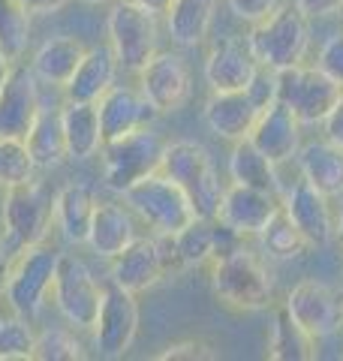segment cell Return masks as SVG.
I'll use <instances>...</instances> for the list:
<instances>
[{
	"instance_id": "8",
	"label": "cell",
	"mask_w": 343,
	"mask_h": 361,
	"mask_svg": "<svg viewBox=\"0 0 343 361\" xmlns=\"http://www.w3.org/2000/svg\"><path fill=\"white\" fill-rule=\"evenodd\" d=\"M160 25L151 9L133 0H118L109 13V45L127 73H139L157 54Z\"/></svg>"
},
{
	"instance_id": "38",
	"label": "cell",
	"mask_w": 343,
	"mask_h": 361,
	"mask_svg": "<svg viewBox=\"0 0 343 361\" xmlns=\"http://www.w3.org/2000/svg\"><path fill=\"white\" fill-rule=\"evenodd\" d=\"M157 358L160 361H214L217 353L208 341H181V343L166 346Z\"/></svg>"
},
{
	"instance_id": "45",
	"label": "cell",
	"mask_w": 343,
	"mask_h": 361,
	"mask_svg": "<svg viewBox=\"0 0 343 361\" xmlns=\"http://www.w3.org/2000/svg\"><path fill=\"white\" fill-rule=\"evenodd\" d=\"M133 4H139L145 9H151L154 16H166V9L172 6V0H133Z\"/></svg>"
},
{
	"instance_id": "23",
	"label": "cell",
	"mask_w": 343,
	"mask_h": 361,
	"mask_svg": "<svg viewBox=\"0 0 343 361\" xmlns=\"http://www.w3.org/2000/svg\"><path fill=\"white\" fill-rule=\"evenodd\" d=\"M301 178H307L311 184L325 193L328 199L343 196V148L328 139L304 142L299 154H295Z\"/></svg>"
},
{
	"instance_id": "46",
	"label": "cell",
	"mask_w": 343,
	"mask_h": 361,
	"mask_svg": "<svg viewBox=\"0 0 343 361\" xmlns=\"http://www.w3.org/2000/svg\"><path fill=\"white\" fill-rule=\"evenodd\" d=\"M9 262H13V256H9L4 247H0V292H4V283H6V274H9Z\"/></svg>"
},
{
	"instance_id": "30",
	"label": "cell",
	"mask_w": 343,
	"mask_h": 361,
	"mask_svg": "<svg viewBox=\"0 0 343 361\" xmlns=\"http://www.w3.org/2000/svg\"><path fill=\"white\" fill-rule=\"evenodd\" d=\"M214 9L217 0H172L166 9V27L169 37L181 49L199 45L214 25Z\"/></svg>"
},
{
	"instance_id": "20",
	"label": "cell",
	"mask_w": 343,
	"mask_h": 361,
	"mask_svg": "<svg viewBox=\"0 0 343 361\" xmlns=\"http://www.w3.org/2000/svg\"><path fill=\"white\" fill-rule=\"evenodd\" d=\"M100 123H102V142L118 139L124 133H133L139 127H151L157 118V109L148 103L142 90L127 85H112L100 97Z\"/></svg>"
},
{
	"instance_id": "44",
	"label": "cell",
	"mask_w": 343,
	"mask_h": 361,
	"mask_svg": "<svg viewBox=\"0 0 343 361\" xmlns=\"http://www.w3.org/2000/svg\"><path fill=\"white\" fill-rule=\"evenodd\" d=\"M28 6V13H57L66 0H21Z\"/></svg>"
},
{
	"instance_id": "12",
	"label": "cell",
	"mask_w": 343,
	"mask_h": 361,
	"mask_svg": "<svg viewBox=\"0 0 343 361\" xmlns=\"http://www.w3.org/2000/svg\"><path fill=\"white\" fill-rule=\"evenodd\" d=\"M139 90L157 115L178 111L190 99V66L175 51H157L139 73Z\"/></svg>"
},
{
	"instance_id": "10",
	"label": "cell",
	"mask_w": 343,
	"mask_h": 361,
	"mask_svg": "<svg viewBox=\"0 0 343 361\" xmlns=\"http://www.w3.org/2000/svg\"><path fill=\"white\" fill-rule=\"evenodd\" d=\"M102 289L97 283V277L90 274V268L82 262L78 256H66L61 253L57 262V274H54V307L61 310V316L78 331H90L100 316V304H102Z\"/></svg>"
},
{
	"instance_id": "49",
	"label": "cell",
	"mask_w": 343,
	"mask_h": 361,
	"mask_svg": "<svg viewBox=\"0 0 343 361\" xmlns=\"http://www.w3.org/2000/svg\"><path fill=\"white\" fill-rule=\"evenodd\" d=\"M82 4H90V6H100V4H109V0H82Z\"/></svg>"
},
{
	"instance_id": "24",
	"label": "cell",
	"mask_w": 343,
	"mask_h": 361,
	"mask_svg": "<svg viewBox=\"0 0 343 361\" xmlns=\"http://www.w3.org/2000/svg\"><path fill=\"white\" fill-rule=\"evenodd\" d=\"M133 241H136V223L130 208L118 205V202H97L94 223H90V235H88L90 250L102 259H114Z\"/></svg>"
},
{
	"instance_id": "39",
	"label": "cell",
	"mask_w": 343,
	"mask_h": 361,
	"mask_svg": "<svg viewBox=\"0 0 343 361\" xmlns=\"http://www.w3.org/2000/svg\"><path fill=\"white\" fill-rule=\"evenodd\" d=\"M316 66L335 78L337 85H343V33H335L323 42V49L316 54Z\"/></svg>"
},
{
	"instance_id": "35",
	"label": "cell",
	"mask_w": 343,
	"mask_h": 361,
	"mask_svg": "<svg viewBox=\"0 0 343 361\" xmlns=\"http://www.w3.org/2000/svg\"><path fill=\"white\" fill-rule=\"evenodd\" d=\"M37 166L28 151L25 139H13V135H0V187H16L33 180Z\"/></svg>"
},
{
	"instance_id": "41",
	"label": "cell",
	"mask_w": 343,
	"mask_h": 361,
	"mask_svg": "<svg viewBox=\"0 0 343 361\" xmlns=\"http://www.w3.org/2000/svg\"><path fill=\"white\" fill-rule=\"evenodd\" d=\"M226 4L235 13V18L247 21V25H256V21H262L277 9V0H226Z\"/></svg>"
},
{
	"instance_id": "37",
	"label": "cell",
	"mask_w": 343,
	"mask_h": 361,
	"mask_svg": "<svg viewBox=\"0 0 343 361\" xmlns=\"http://www.w3.org/2000/svg\"><path fill=\"white\" fill-rule=\"evenodd\" d=\"M33 358L37 361H82L85 349L76 341L70 331L64 329H49L37 334V343H33Z\"/></svg>"
},
{
	"instance_id": "16",
	"label": "cell",
	"mask_w": 343,
	"mask_h": 361,
	"mask_svg": "<svg viewBox=\"0 0 343 361\" xmlns=\"http://www.w3.org/2000/svg\"><path fill=\"white\" fill-rule=\"evenodd\" d=\"M163 277H169V265L160 250V238H136L127 250L112 259V283H118L121 289L139 292L157 286Z\"/></svg>"
},
{
	"instance_id": "18",
	"label": "cell",
	"mask_w": 343,
	"mask_h": 361,
	"mask_svg": "<svg viewBox=\"0 0 343 361\" xmlns=\"http://www.w3.org/2000/svg\"><path fill=\"white\" fill-rule=\"evenodd\" d=\"M250 139H253V145L271 163L283 166V163L295 160V154L301 148V121L295 118V111L286 106L283 99H274L259 115Z\"/></svg>"
},
{
	"instance_id": "3",
	"label": "cell",
	"mask_w": 343,
	"mask_h": 361,
	"mask_svg": "<svg viewBox=\"0 0 343 361\" xmlns=\"http://www.w3.org/2000/svg\"><path fill=\"white\" fill-rule=\"evenodd\" d=\"M299 6H280L271 16H265L256 25H250L247 45L253 58L268 66V70L280 73L289 70L295 63H304L307 49H311V25Z\"/></svg>"
},
{
	"instance_id": "7",
	"label": "cell",
	"mask_w": 343,
	"mask_h": 361,
	"mask_svg": "<svg viewBox=\"0 0 343 361\" xmlns=\"http://www.w3.org/2000/svg\"><path fill=\"white\" fill-rule=\"evenodd\" d=\"M166 142L151 130L139 127L133 133H124L118 139L102 142V180L112 193H124L136 180L160 169Z\"/></svg>"
},
{
	"instance_id": "28",
	"label": "cell",
	"mask_w": 343,
	"mask_h": 361,
	"mask_svg": "<svg viewBox=\"0 0 343 361\" xmlns=\"http://www.w3.org/2000/svg\"><path fill=\"white\" fill-rule=\"evenodd\" d=\"M61 115H64V133H66L70 160H90V157L102 148L100 106L66 99V106H61Z\"/></svg>"
},
{
	"instance_id": "6",
	"label": "cell",
	"mask_w": 343,
	"mask_h": 361,
	"mask_svg": "<svg viewBox=\"0 0 343 361\" xmlns=\"http://www.w3.org/2000/svg\"><path fill=\"white\" fill-rule=\"evenodd\" d=\"M54 202L37 178L25 184L6 187L4 199V241L0 247L16 256L30 244H40L52 226Z\"/></svg>"
},
{
	"instance_id": "42",
	"label": "cell",
	"mask_w": 343,
	"mask_h": 361,
	"mask_svg": "<svg viewBox=\"0 0 343 361\" xmlns=\"http://www.w3.org/2000/svg\"><path fill=\"white\" fill-rule=\"evenodd\" d=\"M295 6H299L307 18H325V16L343 13V0H295Z\"/></svg>"
},
{
	"instance_id": "47",
	"label": "cell",
	"mask_w": 343,
	"mask_h": 361,
	"mask_svg": "<svg viewBox=\"0 0 343 361\" xmlns=\"http://www.w3.org/2000/svg\"><path fill=\"white\" fill-rule=\"evenodd\" d=\"M9 70H13V61H9V54L0 49V85L6 82V75H9Z\"/></svg>"
},
{
	"instance_id": "32",
	"label": "cell",
	"mask_w": 343,
	"mask_h": 361,
	"mask_svg": "<svg viewBox=\"0 0 343 361\" xmlns=\"http://www.w3.org/2000/svg\"><path fill=\"white\" fill-rule=\"evenodd\" d=\"M259 244L265 250L268 259H277V262H292V259H301L307 253L311 241L301 235V229L292 223V217L283 211V205L274 211V217L265 223V229L259 235Z\"/></svg>"
},
{
	"instance_id": "27",
	"label": "cell",
	"mask_w": 343,
	"mask_h": 361,
	"mask_svg": "<svg viewBox=\"0 0 343 361\" xmlns=\"http://www.w3.org/2000/svg\"><path fill=\"white\" fill-rule=\"evenodd\" d=\"M229 178H232V184L265 190V193H274V196L283 193V184L277 178V163H271L268 157L253 145V139L232 142V154H229Z\"/></svg>"
},
{
	"instance_id": "33",
	"label": "cell",
	"mask_w": 343,
	"mask_h": 361,
	"mask_svg": "<svg viewBox=\"0 0 343 361\" xmlns=\"http://www.w3.org/2000/svg\"><path fill=\"white\" fill-rule=\"evenodd\" d=\"M30 42V13L21 0H0V49L21 61Z\"/></svg>"
},
{
	"instance_id": "17",
	"label": "cell",
	"mask_w": 343,
	"mask_h": 361,
	"mask_svg": "<svg viewBox=\"0 0 343 361\" xmlns=\"http://www.w3.org/2000/svg\"><path fill=\"white\" fill-rule=\"evenodd\" d=\"M277 208H280V196L244 184H229L223 190L217 220L226 223L229 229H235L241 238H250V235H259L265 229V223L274 217Z\"/></svg>"
},
{
	"instance_id": "1",
	"label": "cell",
	"mask_w": 343,
	"mask_h": 361,
	"mask_svg": "<svg viewBox=\"0 0 343 361\" xmlns=\"http://www.w3.org/2000/svg\"><path fill=\"white\" fill-rule=\"evenodd\" d=\"M211 289L223 307L238 313L265 310L271 307L274 298V280L268 274V265L259 259V253L247 250L244 244L232 253L214 259Z\"/></svg>"
},
{
	"instance_id": "43",
	"label": "cell",
	"mask_w": 343,
	"mask_h": 361,
	"mask_svg": "<svg viewBox=\"0 0 343 361\" xmlns=\"http://www.w3.org/2000/svg\"><path fill=\"white\" fill-rule=\"evenodd\" d=\"M323 130H325L328 142H335V145H340V148H343V94L335 103V109L328 111V118L323 121Z\"/></svg>"
},
{
	"instance_id": "40",
	"label": "cell",
	"mask_w": 343,
	"mask_h": 361,
	"mask_svg": "<svg viewBox=\"0 0 343 361\" xmlns=\"http://www.w3.org/2000/svg\"><path fill=\"white\" fill-rule=\"evenodd\" d=\"M247 94L253 97V103H256L262 111H265V109L274 103V99H277V73L259 63V70H256V75H253V82L247 85Z\"/></svg>"
},
{
	"instance_id": "2",
	"label": "cell",
	"mask_w": 343,
	"mask_h": 361,
	"mask_svg": "<svg viewBox=\"0 0 343 361\" xmlns=\"http://www.w3.org/2000/svg\"><path fill=\"white\" fill-rule=\"evenodd\" d=\"M160 172L184 190L199 220H217L226 187L220 184V175H217V169L211 163V154L199 142H190V139L166 142Z\"/></svg>"
},
{
	"instance_id": "11",
	"label": "cell",
	"mask_w": 343,
	"mask_h": 361,
	"mask_svg": "<svg viewBox=\"0 0 343 361\" xmlns=\"http://www.w3.org/2000/svg\"><path fill=\"white\" fill-rule=\"evenodd\" d=\"M94 346L102 358H124L139 334V301L133 292L112 283L102 289L100 316L94 322Z\"/></svg>"
},
{
	"instance_id": "21",
	"label": "cell",
	"mask_w": 343,
	"mask_h": 361,
	"mask_svg": "<svg viewBox=\"0 0 343 361\" xmlns=\"http://www.w3.org/2000/svg\"><path fill=\"white\" fill-rule=\"evenodd\" d=\"M256 70H259V61L250 51L247 37L223 39L205 58V82H208L211 90H247Z\"/></svg>"
},
{
	"instance_id": "14",
	"label": "cell",
	"mask_w": 343,
	"mask_h": 361,
	"mask_svg": "<svg viewBox=\"0 0 343 361\" xmlns=\"http://www.w3.org/2000/svg\"><path fill=\"white\" fill-rule=\"evenodd\" d=\"M280 205L283 211L292 217V223L301 229V235L311 247H323L328 241H335V214H331L328 196L319 193L307 178H299L295 184L283 187L280 193Z\"/></svg>"
},
{
	"instance_id": "5",
	"label": "cell",
	"mask_w": 343,
	"mask_h": 361,
	"mask_svg": "<svg viewBox=\"0 0 343 361\" xmlns=\"http://www.w3.org/2000/svg\"><path fill=\"white\" fill-rule=\"evenodd\" d=\"M121 196L124 205L133 214H139L157 235H178L184 226L196 220V211H193L187 193L160 169L145 175L142 180H136Z\"/></svg>"
},
{
	"instance_id": "25",
	"label": "cell",
	"mask_w": 343,
	"mask_h": 361,
	"mask_svg": "<svg viewBox=\"0 0 343 361\" xmlns=\"http://www.w3.org/2000/svg\"><path fill=\"white\" fill-rule=\"evenodd\" d=\"M94 211H97V196L94 187L82 184V180H73L57 190L54 196V217L61 226L64 238L73 244H88L90 235V223H94Z\"/></svg>"
},
{
	"instance_id": "13",
	"label": "cell",
	"mask_w": 343,
	"mask_h": 361,
	"mask_svg": "<svg viewBox=\"0 0 343 361\" xmlns=\"http://www.w3.org/2000/svg\"><path fill=\"white\" fill-rule=\"evenodd\" d=\"M40 87L37 73L25 63H13L6 82L0 85V135L25 139L40 115Z\"/></svg>"
},
{
	"instance_id": "26",
	"label": "cell",
	"mask_w": 343,
	"mask_h": 361,
	"mask_svg": "<svg viewBox=\"0 0 343 361\" xmlns=\"http://www.w3.org/2000/svg\"><path fill=\"white\" fill-rule=\"evenodd\" d=\"M28 151L37 169H57L64 160H70L66 151V133H64V115L57 106H42L30 133L25 135Z\"/></svg>"
},
{
	"instance_id": "19",
	"label": "cell",
	"mask_w": 343,
	"mask_h": 361,
	"mask_svg": "<svg viewBox=\"0 0 343 361\" xmlns=\"http://www.w3.org/2000/svg\"><path fill=\"white\" fill-rule=\"evenodd\" d=\"M262 109L253 103L247 90H211L208 103H205V123L214 135L226 142L250 139Z\"/></svg>"
},
{
	"instance_id": "29",
	"label": "cell",
	"mask_w": 343,
	"mask_h": 361,
	"mask_svg": "<svg viewBox=\"0 0 343 361\" xmlns=\"http://www.w3.org/2000/svg\"><path fill=\"white\" fill-rule=\"evenodd\" d=\"M85 51L88 49L76 37H52L37 49V54H33V61H30V70L37 73V78H42V82L64 87L73 78L76 66L82 63Z\"/></svg>"
},
{
	"instance_id": "31",
	"label": "cell",
	"mask_w": 343,
	"mask_h": 361,
	"mask_svg": "<svg viewBox=\"0 0 343 361\" xmlns=\"http://www.w3.org/2000/svg\"><path fill=\"white\" fill-rule=\"evenodd\" d=\"M268 358L271 361H311V358H316V341L292 319L286 307H277V313H274Z\"/></svg>"
},
{
	"instance_id": "48",
	"label": "cell",
	"mask_w": 343,
	"mask_h": 361,
	"mask_svg": "<svg viewBox=\"0 0 343 361\" xmlns=\"http://www.w3.org/2000/svg\"><path fill=\"white\" fill-rule=\"evenodd\" d=\"M335 241L343 247V211H340V217L335 220Z\"/></svg>"
},
{
	"instance_id": "9",
	"label": "cell",
	"mask_w": 343,
	"mask_h": 361,
	"mask_svg": "<svg viewBox=\"0 0 343 361\" xmlns=\"http://www.w3.org/2000/svg\"><path fill=\"white\" fill-rule=\"evenodd\" d=\"M340 94H343V85H337L319 66L295 63L289 70L277 73V99H283L295 111L301 127L323 123L328 118V111L340 99Z\"/></svg>"
},
{
	"instance_id": "4",
	"label": "cell",
	"mask_w": 343,
	"mask_h": 361,
	"mask_svg": "<svg viewBox=\"0 0 343 361\" xmlns=\"http://www.w3.org/2000/svg\"><path fill=\"white\" fill-rule=\"evenodd\" d=\"M57 262H61V250L52 244H30L21 253L13 256L9 262V274L4 283V301L9 304V310L33 319L45 307V298L54 286Z\"/></svg>"
},
{
	"instance_id": "34",
	"label": "cell",
	"mask_w": 343,
	"mask_h": 361,
	"mask_svg": "<svg viewBox=\"0 0 343 361\" xmlns=\"http://www.w3.org/2000/svg\"><path fill=\"white\" fill-rule=\"evenodd\" d=\"M175 250L181 259V268H199L214 259V229L211 220H193L175 235Z\"/></svg>"
},
{
	"instance_id": "36",
	"label": "cell",
	"mask_w": 343,
	"mask_h": 361,
	"mask_svg": "<svg viewBox=\"0 0 343 361\" xmlns=\"http://www.w3.org/2000/svg\"><path fill=\"white\" fill-rule=\"evenodd\" d=\"M33 343L37 334L25 316H4L0 319V361H28L33 358Z\"/></svg>"
},
{
	"instance_id": "15",
	"label": "cell",
	"mask_w": 343,
	"mask_h": 361,
	"mask_svg": "<svg viewBox=\"0 0 343 361\" xmlns=\"http://www.w3.org/2000/svg\"><path fill=\"white\" fill-rule=\"evenodd\" d=\"M283 307L289 310V316L313 341H323V337L335 334L343 325V310L337 304V295L325 283H319V280H301L286 295Z\"/></svg>"
},
{
	"instance_id": "22",
	"label": "cell",
	"mask_w": 343,
	"mask_h": 361,
	"mask_svg": "<svg viewBox=\"0 0 343 361\" xmlns=\"http://www.w3.org/2000/svg\"><path fill=\"white\" fill-rule=\"evenodd\" d=\"M121 63L114 58L112 45H97V49H88L82 63L76 66L73 78L64 85L66 99L73 103H100V97L114 85L118 78Z\"/></svg>"
}]
</instances>
